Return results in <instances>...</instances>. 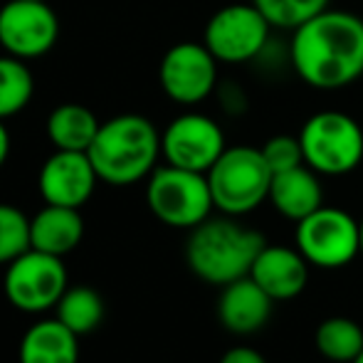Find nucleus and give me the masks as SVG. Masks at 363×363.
<instances>
[{
  "label": "nucleus",
  "mask_w": 363,
  "mask_h": 363,
  "mask_svg": "<svg viewBox=\"0 0 363 363\" xmlns=\"http://www.w3.org/2000/svg\"><path fill=\"white\" fill-rule=\"evenodd\" d=\"M289 67L319 91L346 89L363 77V18L326 8L289 38Z\"/></svg>",
  "instance_id": "f257e3e1"
},
{
  "label": "nucleus",
  "mask_w": 363,
  "mask_h": 363,
  "mask_svg": "<svg viewBox=\"0 0 363 363\" xmlns=\"http://www.w3.org/2000/svg\"><path fill=\"white\" fill-rule=\"evenodd\" d=\"M86 153L101 183L134 186L146 181L163 158L161 131L144 114H116L101 121Z\"/></svg>",
  "instance_id": "f03ea898"
},
{
  "label": "nucleus",
  "mask_w": 363,
  "mask_h": 363,
  "mask_svg": "<svg viewBox=\"0 0 363 363\" xmlns=\"http://www.w3.org/2000/svg\"><path fill=\"white\" fill-rule=\"evenodd\" d=\"M264 245V235L238 223V218L211 216L188 235L186 262L198 279L225 287L235 279L247 277Z\"/></svg>",
  "instance_id": "7ed1b4c3"
},
{
  "label": "nucleus",
  "mask_w": 363,
  "mask_h": 363,
  "mask_svg": "<svg viewBox=\"0 0 363 363\" xmlns=\"http://www.w3.org/2000/svg\"><path fill=\"white\" fill-rule=\"evenodd\" d=\"M213 203L223 216L242 218L269 198L272 168L257 146H228L206 173Z\"/></svg>",
  "instance_id": "20e7f679"
},
{
  "label": "nucleus",
  "mask_w": 363,
  "mask_h": 363,
  "mask_svg": "<svg viewBox=\"0 0 363 363\" xmlns=\"http://www.w3.org/2000/svg\"><path fill=\"white\" fill-rule=\"evenodd\" d=\"M296 136L304 163L319 176H346L363 163V126L346 111H316Z\"/></svg>",
  "instance_id": "39448f33"
},
{
  "label": "nucleus",
  "mask_w": 363,
  "mask_h": 363,
  "mask_svg": "<svg viewBox=\"0 0 363 363\" xmlns=\"http://www.w3.org/2000/svg\"><path fill=\"white\" fill-rule=\"evenodd\" d=\"M146 206L153 218L178 230H193L216 211L206 173L171 163L158 166L146 178Z\"/></svg>",
  "instance_id": "423d86ee"
},
{
  "label": "nucleus",
  "mask_w": 363,
  "mask_h": 363,
  "mask_svg": "<svg viewBox=\"0 0 363 363\" xmlns=\"http://www.w3.org/2000/svg\"><path fill=\"white\" fill-rule=\"evenodd\" d=\"M272 30L252 0L230 3L211 15L203 30V43L220 65H247L272 43Z\"/></svg>",
  "instance_id": "0eeeda50"
},
{
  "label": "nucleus",
  "mask_w": 363,
  "mask_h": 363,
  "mask_svg": "<svg viewBox=\"0 0 363 363\" xmlns=\"http://www.w3.org/2000/svg\"><path fill=\"white\" fill-rule=\"evenodd\" d=\"M294 242L309 264L339 269L361 255V225L341 208L321 206L296 223Z\"/></svg>",
  "instance_id": "6e6552de"
},
{
  "label": "nucleus",
  "mask_w": 363,
  "mask_h": 363,
  "mask_svg": "<svg viewBox=\"0 0 363 363\" xmlns=\"http://www.w3.org/2000/svg\"><path fill=\"white\" fill-rule=\"evenodd\" d=\"M67 269L62 257L30 247L8 264L3 274L5 299L25 314H45L67 291Z\"/></svg>",
  "instance_id": "1a4fd4ad"
},
{
  "label": "nucleus",
  "mask_w": 363,
  "mask_h": 363,
  "mask_svg": "<svg viewBox=\"0 0 363 363\" xmlns=\"http://www.w3.org/2000/svg\"><path fill=\"white\" fill-rule=\"evenodd\" d=\"M220 62L206 43L183 40L166 50L158 65V84L173 104L196 109L211 99L220 82Z\"/></svg>",
  "instance_id": "9d476101"
},
{
  "label": "nucleus",
  "mask_w": 363,
  "mask_h": 363,
  "mask_svg": "<svg viewBox=\"0 0 363 363\" xmlns=\"http://www.w3.org/2000/svg\"><path fill=\"white\" fill-rule=\"evenodd\" d=\"M60 40V15L48 0H8L0 5V50L25 62L40 60Z\"/></svg>",
  "instance_id": "9b49d317"
},
{
  "label": "nucleus",
  "mask_w": 363,
  "mask_h": 363,
  "mask_svg": "<svg viewBox=\"0 0 363 363\" xmlns=\"http://www.w3.org/2000/svg\"><path fill=\"white\" fill-rule=\"evenodd\" d=\"M228 148L225 131L213 116L186 109L161 131V156L166 163L188 171L208 173Z\"/></svg>",
  "instance_id": "f8f14e48"
},
{
  "label": "nucleus",
  "mask_w": 363,
  "mask_h": 363,
  "mask_svg": "<svg viewBox=\"0 0 363 363\" xmlns=\"http://www.w3.org/2000/svg\"><path fill=\"white\" fill-rule=\"evenodd\" d=\"M94 166L86 151H57L45 158L38 173V191L48 206L82 208L96 191Z\"/></svg>",
  "instance_id": "ddd939ff"
},
{
  "label": "nucleus",
  "mask_w": 363,
  "mask_h": 363,
  "mask_svg": "<svg viewBox=\"0 0 363 363\" xmlns=\"http://www.w3.org/2000/svg\"><path fill=\"white\" fill-rule=\"evenodd\" d=\"M306 257L296 247L287 245H264L252 262L250 277L259 284L274 301H289L299 296L309 282Z\"/></svg>",
  "instance_id": "4468645a"
},
{
  "label": "nucleus",
  "mask_w": 363,
  "mask_h": 363,
  "mask_svg": "<svg viewBox=\"0 0 363 363\" xmlns=\"http://www.w3.org/2000/svg\"><path fill=\"white\" fill-rule=\"evenodd\" d=\"M272 304V296L247 274L223 287L218 299V319L230 334L250 336L267 326Z\"/></svg>",
  "instance_id": "2eb2a0df"
},
{
  "label": "nucleus",
  "mask_w": 363,
  "mask_h": 363,
  "mask_svg": "<svg viewBox=\"0 0 363 363\" xmlns=\"http://www.w3.org/2000/svg\"><path fill=\"white\" fill-rule=\"evenodd\" d=\"M269 203L282 218L299 223L314 211L324 206V186L321 176L309 168L306 163L289 171L274 173L272 186H269Z\"/></svg>",
  "instance_id": "dca6fc26"
},
{
  "label": "nucleus",
  "mask_w": 363,
  "mask_h": 363,
  "mask_svg": "<svg viewBox=\"0 0 363 363\" xmlns=\"http://www.w3.org/2000/svg\"><path fill=\"white\" fill-rule=\"evenodd\" d=\"M84 238V218L79 216V208L48 206L30 218V247L48 255L74 252Z\"/></svg>",
  "instance_id": "f3484780"
},
{
  "label": "nucleus",
  "mask_w": 363,
  "mask_h": 363,
  "mask_svg": "<svg viewBox=\"0 0 363 363\" xmlns=\"http://www.w3.org/2000/svg\"><path fill=\"white\" fill-rule=\"evenodd\" d=\"M20 363H79V336L55 319H40L20 339Z\"/></svg>",
  "instance_id": "a211bd4d"
},
{
  "label": "nucleus",
  "mask_w": 363,
  "mask_h": 363,
  "mask_svg": "<svg viewBox=\"0 0 363 363\" xmlns=\"http://www.w3.org/2000/svg\"><path fill=\"white\" fill-rule=\"evenodd\" d=\"M101 121L86 104L65 101L45 119V136L57 151H89Z\"/></svg>",
  "instance_id": "6ab92c4d"
},
{
  "label": "nucleus",
  "mask_w": 363,
  "mask_h": 363,
  "mask_svg": "<svg viewBox=\"0 0 363 363\" xmlns=\"http://www.w3.org/2000/svg\"><path fill=\"white\" fill-rule=\"evenodd\" d=\"M314 346L324 359L351 363L363 349V326L349 316H329L316 326Z\"/></svg>",
  "instance_id": "aec40b11"
},
{
  "label": "nucleus",
  "mask_w": 363,
  "mask_h": 363,
  "mask_svg": "<svg viewBox=\"0 0 363 363\" xmlns=\"http://www.w3.org/2000/svg\"><path fill=\"white\" fill-rule=\"evenodd\" d=\"M35 96V74L30 65L13 55H0V119H13Z\"/></svg>",
  "instance_id": "412c9836"
},
{
  "label": "nucleus",
  "mask_w": 363,
  "mask_h": 363,
  "mask_svg": "<svg viewBox=\"0 0 363 363\" xmlns=\"http://www.w3.org/2000/svg\"><path fill=\"white\" fill-rule=\"evenodd\" d=\"M55 309H57V319L77 336L91 334L104 319V301H101L99 291L84 287V284L67 287Z\"/></svg>",
  "instance_id": "4be33fe9"
},
{
  "label": "nucleus",
  "mask_w": 363,
  "mask_h": 363,
  "mask_svg": "<svg viewBox=\"0 0 363 363\" xmlns=\"http://www.w3.org/2000/svg\"><path fill=\"white\" fill-rule=\"evenodd\" d=\"M274 30H296L306 20L331 8V0H252Z\"/></svg>",
  "instance_id": "5701e85b"
},
{
  "label": "nucleus",
  "mask_w": 363,
  "mask_h": 363,
  "mask_svg": "<svg viewBox=\"0 0 363 363\" xmlns=\"http://www.w3.org/2000/svg\"><path fill=\"white\" fill-rule=\"evenodd\" d=\"M30 250V218L10 203H0V264H10Z\"/></svg>",
  "instance_id": "b1692460"
},
{
  "label": "nucleus",
  "mask_w": 363,
  "mask_h": 363,
  "mask_svg": "<svg viewBox=\"0 0 363 363\" xmlns=\"http://www.w3.org/2000/svg\"><path fill=\"white\" fill-rule=\"evenodd\" d=\"M259 148H262V156L267 161V166L272 168V173L289 171V168H296L304 163V151H301L299 136H291V134L269 136Z\"/></svg>",
  "instance_id": "393cba45"
},
{
  "label": "nucleus",
  "mask_w": 363,
  "mask_h": 363,
  "mask_svg": "<svg viewBox=\"0 0 363 363\" xmlns=\"http://www.w3.org/2000/svg\"><path fill=\"white\" fill-rule=\"evenodd\" d=\"M216 96H218V106L225 116H242L247 111L250 101H247V91L233 79H225V82H218V89H216Z\"/></svg>",
  "instance_id": "a878e982"
},
{
  "label": "nucleus",
  "mask_w": 363,
  "mask_h": 363,
  "mask_svg": "<svg viewBox=\"0 0 363 363\" xmlns=\"http://www.w3.org/2000/svg\"><path fill=\"white\" fill-rule=\"evenodd\" d=\"M220 363H267V359L250 346H235V349L225 351Z\"/></svg>",
  "instance_id": "bb28decb"
},
{
  "label": "nucleus",
  "mask_w": 363,
  "mask_h": 363,
  "mask_svg": "<svg viewBox=\"0 0 363 363\" xmlns=\"http://www.w3.org/2000/svg\"><path fill=\"white\" fill-rule=\"evenodd\" d=\"M10 146H13V141H10V131H8V126H5V121L0 119V168L8 163Z\"/></svg>",
  "instance_id": "cd10ccee"
},
{
  "label": "nucleus",
  "mask_w": 363,
  "mask_h": 363,
  "mask_svg": "<svg viewBox=\"0 0 363 363\" xmlns=\"http://www.w3.org/2000/svg\"><path fill=\"white\" fill-rule=\"evenodd\" d=\"M359 225H361V257H363V218L359 220Z\"/></svg>",
  "instance_id": "c85d7f7f"
},
{
  "label": "nucleus",
  "mask_w": 363,
  "mask_h": 363,
  "mask_svg": "<svg viewBox=\"0 0 363 363\" xmlns=\"http://www.w3.org/2000/svg\"><path fill=\"white\" fill-rule=\"evenodd\" d=\"M351 363H363V349H361V354H359V356H356V359H354V361H351Z\"/></svg>",
  "instance_id": "c756f323"
}]
</instances>
